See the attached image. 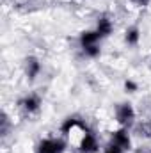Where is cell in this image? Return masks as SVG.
<instances>
[{
	"label": "cell",
	"mask_w": 151,
	"mask_h": 153,
	"mask_svg": "<svg viewBox=\"0 0 151 153\" xmlns=\"http://www.w3.org/2000/svg\"><path fill=\"white\" fill-rule=\"evenodd\" d=\"M64 148H66V143L62 139L48 137V139H43L38 144V153H62Z\"/></svg>",
	"instance_id": "6da1fadb"
},
{
	"label": "cell",
	"mask_w": 151,
	"mask_h": 153,
	"mask_svg": "<svg viewBox=\"0 0 151 153\" xmlns=\"http://www.w3.org/2000/svg\"><path fill=\"white\" fill-rule=\"evenodd\" d=\"M115 117H117V121H119L124 128L130 126V125L133 123V119H135L133 107H132L130 103H121V105L117 107V111H115Z\"/></svg>",
	"instance_id": "7a4b0ae2"
},
{
	"label": "cell",
	"mask_w": 151,
	"mask_h": 153,
	"mask_svg": "<svg viewBox=\"0 0 151 153\" xmlns=\"http://www.w3.org/2000/svg\"><path fill=\"white\" fill-rule=\"evenodd\" d=\"M78 148H80V152L82 153H96L98 152V141H96V137L89 132V134L80 141Z\"/></svg>",
	"instance_id": "3957f363"
},
{
	"label": "cell",
	"mask_w": 151,
	"mask_h": 153,
	"mask_svg": "<svg viewBox=\"0 0 151 153\" xmlns=\"http://www.w3.org/2000/svg\"><path fill=\"white\" fill-rule=\"evenodd\" d=\"M112 143H114V144H117L123 152H124V150H128V148H130V135H128V132H126L124 128H121V130L114 132Z\"/></svg>",
	"instance_id": "277c9868"
},
{
	"label": "cell",
	"mask_w": 151,
	"mask_h": 153,
	"mask_svg": "<svg viewBox=\"0 0 151 153\" xmlns=\"http://www.w3.org/2000/svg\"><path fill=\"white\" fill-rule=\"evenodd\" d=\"M100 39H101V36H100L96 30H87V32H84V34L80 36V45H82V48L96 46Z\"/></svg>",
	"instance_id": "5b68a950"
},
{
	"label": "cell",
	"mask_w": 151,
	"mask_h": 153,
	"mask_svg": "<svg viewBox=\"0 0 151 153\" xmlns=\"http://www.w3.org/2000/svg\"><path fill=\"white\" fill-rule=\"evenodd\" d=\"M20 105H21V109H23L27 114H32V112H38L39 111L41 102H39L38 96H27V98H23V100L20 102Z\"/></svg>",
	"instance_id": "8992f818"
},
{
	"label": "cell",
	"mask_w": 151,
	"mask_h": 153,
	"mask_svg": "<svg viewBox=\"0 0 151 153\" xmlns=\"http://www.w3.org/2000/svg\"><path fill=\"white\" fill-rule=\"evenodd\" d=\"M112 22H110V18H107V16H101L100 20H98V25H96V32L101 36V38H107L109 34H112Z\"/></svg>",
	"instance_id": "52a82bcc"
},
{
	"label": "cell",
	"mask_w": 151,
	"mask_h": 153,
	"mask_svg": "<svg viewBox=\"0 0 151 153\" xmlns=\"http://www.w3.org/2000/svg\"><path fill=\"white\" fill-rule=\"evenodd\" d=\"M25 71H27V76H29V78H36L38 73L41 71V64H39L38 59L29 57V59L25 61Z\"/></svg>",
	"instance_id": "ba28073f"
},
{
	"label": "cell",
	"mask_w": 151,
	"mask_h": 153,
	"mask_svg": "<svg viewBox=\"0 0 151 153\" xmlns=\"http://www.w3.org/2000/svg\"><path fill=\"white\" fill-rule=\"evenodd\" d=\"M124 41H126L128 45H137V43H139V30H137L135 27L128 29V30H126V36H124Z\"/></svg>",
	"instance_id": "9c48e42d"
},
{
	"label": "cell",
	"mask_w": 151,
	"mask_h": 153,
	"mask_svg": "<svg viewBox=\"0 0 151 153\" xmlns=\"http://www.w3.org/2000/svg\"><path fill=\"white\" fill-rule=\"evenodd\" d=\"M84 52H85V55H89V57H96V55L100 53V48H98V45H96V46H89V48H84Z\"/></svg>",
	"instance_id": "30bf717a"
},
{
	"label": "cell",
	"mask_w": 151,
	"mask_h": 153,
	"mask_svg": "<svg viewBox=\"0 0 151 153\" xmlns=\"http://www.w3.org/2000/svg\"><path fill=\"white\" fill-rule=\"evenodd\" d=\"M105 153H123V150H121L117 144H114L112 141H110L109 146H107V150H105Z\"/></svg>",
	"instance_id": "8fae6325"
},
{
	"label": "cell",
	"mask_w": 151,
	"mask_h": 153,
	"mask_svg": "<svg viewBox=\"0 0 151 153\" xmlns=\"http://www.w3.org/2000/svg\"><path fill=\"white\" fill-rule=\"evenodd\" d=\"M124 89H126L128 93H135V91H137V84L132 82V80H126V82H124Z\"/></svg>",
	"instance_id": "7c38bea8"
},
{
	"label": "cell",
	"mask_w": 151,
	"mask_h": 153,
	"mask_svg": "<svg viewBox=\"0 0 151 153\" xmlns=\"http://www.w3.org/2000/svg\"><path fill=\"white\" fill-rule=\"evenodd\" d=\"M133 4H137V5H148L150 4V0H132Z\"/></svg>",
	"instance_id": "4fadbf2b"
}]
</instances>
